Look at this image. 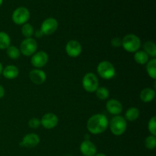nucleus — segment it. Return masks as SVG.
<instances>
[{"label": "nucleus", "mask_w": 156, "mask_h": 156, "mask_svg": "<svg viewBox=\"0 0 156 156\" xmlns=\"http://www.w3.org/2000/svg\"><path fill=\"white\" fill-rule=\"evenodd\" d=\"M140 114V110L136 107H131V108H128L127 111L125 113L124 118L126 119V121H135L139 118Z\"/></svg>", "instance_id": "18"}, {"label": "nucleus", "mask_w": 156, "mask_h": 156, "mask_svg": "<svg viewBox=\"0 0 156 156\" xmlns=\"http://www.w3.org/2000/svg\"><path fill=\"white\" fill-rule=\"evenodd\" d=\"M96 96L100 100H106L109 98L110 91L105 87H98L95 91Z\"/></svg>", "instance_id": "25"}, {"label": "nucleus", "mask_w": 156, "mask_h": 156, "mask_svg": "<svg viewBox=\"0 0 156 156\" xmlns=\"http://www.w3.org/2000/svg\"><path fill=\"white\" fill-rule=\"evenodd\" d=\"M97 72L100 77L103 79L110 80L113 79L116 75L115 67L109 61L104 60L99 62L97 66Z\"/></svg>", "instance_id": "4"}, {"label": "nucleus", "mask_w": 156, "mask_h": 156, "mask_svg": "<svg viewBox=\"0 0 156 156\" xmlns=\"http://www.w3.org/2000/svg\"><path fill=\"white\" fill-rule=\"evenodd\" d=\"M148 129L151 135L155 136H156V117L155 116H153L152 118L149 120L148 123Z\"/></svg>", "instance_id": "27"}, {"label": "nucleus", "mask_w": 156, "mask_h": 156, "mask_svg": "<svg viewBox=\"0 0 156 156\" xmlns=\"http://www.w3.org/2000/svg\"><path fill=\"white\" fill-rule=\"evenodd\" d=\"M140 99L144 103L151 102L155 97V90L151 88H146L143 89L140 94Z\"/></svg>", "instance_id": "17"}, {"label": "nucleus", "mask_w": 156, "mask_h": 156, "mask_svg": "<svg viewBox=\"0 0 156 156\" xmlns=\"http://www.w3.org/2000/svg\"><path fill=\"white\" fill-rule=\"evenodd\" d=\"M48 60L49 56L46 52L38 51L32 55L30 62L35 69H41L45 66Z\"/></svg>", "instance_id": "9"}, {"label": "nucleus", "mask_w": 156, "mask_h": 156, "mask_svg": "<svg viewBox=\"0 0 156 156\" xmlns=\"http://www.w3.org/2000/svg\"><path fill=\"white\" fill-rule=\"evenodd\" d=\"M34 34L35 35V37H36L37 38H41V37H43V36H44V33H43L42 30H41V29H38V30H37L34 33Z\"/></svg>", "instance_id": "30"}, {"label": "nucleus", "mask_w": 156, "mask_h": 156, "mask_svg": "<svg viewBox=\"0 0 156 156\" xmlns=\"http://www.w3.org/2000/svg\"><path fill=\"white\" fill-rule=\"evenodd\" d=\"M10 45V36L5 32L0 31V50H6Z\"/></svg>", "instance_id": "22"}, {"label": "nucleus", "mask_w": 156, "mask_h": 156, "mask_svg": "<svg viewBox=\"0 0 156 156\" xmlns=\"http://www.w3.org/2000/svg\"><path fill=\"white\" fill-rule=\"evenodd\" d=\"M80 152L83 156H94L97 154V148L91 140H84L80 145Z\"/></svg>", "instance_id": "15"}, {"label": "nucleus", "mask_w": 156, "mask_h": 156, "mask_svg": "<svg viewBox=\"0 0 156 156\" xmlns=\"http://www.w3.org/2000/svg\"><path fill=\"white\" fill-rule=\"evenodd\" d=\"M2 74L6 79L12 80L18 77L19 74V69L15 65H8L5 68H3Z\"/></svg>", "instance_id": "16"}, {"label": "nucleus", "mask_w": 156, "mask_h": 156, "mask_svg": "<svg viewBox=\"0 0 156 156\" xmlns=\"http://www.w3.org/2000/svg\"><path fill=\"white\" fill-rule=\"evenodd\" d=\"M66 156H71V155H66Z\"/></svg>", "instance_id": "35"}, {"label": "nucleus", "mask_w": 156, "mask_h": 156, "mask_svg": "<svg viewBox=\"0 0 156 156\" xmlns=\"http://www.w3.org/2000/svg\"><path fill=\"white\" fill-rule=\"evenodd\" d=\"M106 110L112 115H120L123 111V105L117 99H110L106 103Z\"/></svg>", "instance_id": "14"}, {"label": "nucleus", "mask_w": 156, "mask_h": 156, "mask_svg": "<svg viewBox=\"0 0 156 156\" xmlns=\"http://www.w3.org/2000/svg\"><path fill=\"white\" fill-rule=\"evenodd\" d=\"M82 87L84 89L89 93L95 92L99 87V81L96 75L93 73H88L82 79Z\"/></svg>", "instance_id": "6"}, {"label": "nucleus", "mask_w": 156, "mask_h": 156, "mask_svg": "<svg viewBox=\"0 0 156 156\" xmlns=\"http://www.w3.org/2000/svg\"><path fill=\"white\" fill-rule=\"evenodd\" d=\"M65 50L69 56L76 58L80 56L82 51V47L79 41L76 40H71L66 44Z\"/></svg>", "instance_id": "10"}, {"label": "nucleus", "mask_w": 156, "mask_h": 156, "mask_svg": "<svg viewBox=\"0 0 156 156\" xmlns=\"http://www.w3.org/2000/svg\"><path fill=\"white\" fill-rule=\"evenodd\" d=\"M41 125V120L37 117H33L28 121V126L31 129H37Z\"/></svg>", "instance_id": "28"}, {"label": "nucleus", "mask_w": 156, "mask_h": 156, "mask_svg": "<svg viewBox=\"0 0 156 156\" xmlns=\"http://www.w3.org/2000/svg\"><path fill=\"white\" fill-rule=\"evenodd\" d=\"M146 72L151 79L155 80L156 79V59L152 58L146 63Z\"/></svg>", "instance_id": "20"}, {"label": "nucleus", "mask_w": 156, "mask_h": 156, "mask_svg": "<svg viewBox=\"0 0 156 156\" xmlns=\"http://www.w3.org/2000/svg\"><path fill=\"white\" fill-rule=\"evenodd\" d=\"M30 11L28 9L24 6L17 8L15 9L12 15V21L17 25H23L25 23H27L30 19Z\"/></svg>", "instance_id": "5"}, {"label": "nucleus", "mask_w": 156, "mask_h": 156, "mask_svg": "<svg viewBox=\"0 0 156 156\" xmlns=\"http://www.w3.org/2000/svg\"><path fill=\"white\" fill-rule=\"evenodd\" d=\"M111 46L115 48L122 46V39L120 37H114L111 40Z\"/></svg>", "instance_id": "29"}, {"label": "nucleus", "mask_w": 156, "mask_h": 156, "mask_svg": "<svg viewBox=\"0 0 156 156\" xmlns=\"http://www.w3.org/2000/svg\"><path fill=\"white\" fill-rule=\"evenodd\" d=\"M34 29L31 24L29 23H25L24 24H23L22 27H21V34L24 37H31L34 35Z\"/></svg>", "instance_id": "24"}, {"label": "nucleus", "mask_w": 156, "mask_h": 156, "mask_svg": "<svg viewBox=\"0 0 156 156\" xmlns=\"http://www.w3.org/2000/svg\"><path fill=\"white\" fill-rule=\"evenodd\" d=\"M122 47L128 53H136L141 47V41L134 34H129L122 39Z\"/></svg>", "instance_id": "3"}, {"label": "nucleus", "mask_w": 156, "mask_h": 156, "mask_svg": "<svg viewBox=\"0 0 156 156\" xmlns=\"http://www.w3.org/2000/svg\"><path fill=\"white\" fill-rule=\"evenodd\" d=\"M134 60L140 65H146L149 60V56L143 50H138L134 53Z\"/></svg>", "instance_id": "19"}, {"label": "nucleus", "mask_w": 156, "mask_h": 156, "mask_svg": "<svg viewBox=\"0 0 156 156\" xmlns=\"http://www.w3.org/2000/svg\"><path fill=\"white\" fill-rule=\"evenodd\" d=\"M5 88L2 85H0V99L2 98L5 95Z\"/></svg>", "instance_id": "31"}, {"label": "nucleus", "mask_w": 156, "mask_h": 156, "mask_svg": "<svg viewBox=\"0 0 156 156\" xmlns=\"http://www.w3.org/2000/svg\"><path fill=\"white\" fill-rule=\"evenodd\" d=\"M59 123V118L53 113H47L42 117L41 124L47 129H52L56 127Z\"/></svg>", "instance_id": "11"}, {"label": "nucleus", "mask_w": 156, "mask_h": 156, "mask_svg": "<svg viewBox=\"0 0 156 156\" xmlns=\"http://www.w3.org/2000/svg\"><path fill=\"white\" fill-rule=\"evenodd\" d=\"M108 126L113 135L120 136L126 132L127 128V121L124 117L120 115L114 116L108 123Z\"/></svg>", "instance_id": "2"}, {"label": "nucleus", "mask_w": 156, "mask_h": 156, "mask_svg": "<svg viewBox=\"0 0 156 156\" xmlns=\"http://www.w3.org/2000/svg\"><path fill=\"white\" fill-rule=\"evenodd\" d=\"M37 49V44L34 38H25L20 44L19 50L21 54L25 56H31L34 54Z\"/></svg>", "instance_id": "7"}, {"label": "nucleus", "mask_w": 156, "mask_h": 156, "mask_svg": "<svg viewBox=\"0 0 156 156\" xmlns=\"http://www.w3.org/2000/svg\"><path fill=\"white\" fill-rule=\"evenodd\" d=\"M40 141L41 140H40L39 136L36 133H31L27 134L23 137L22 140L20 143V146L24 148L31 149V148L36 147L40 143Z\"/></svg>", "instance_id": "12"}, {"label": "nucleus", "mask_w": 156, "mask_h": 156, "mask_svg": "<svg viewBox=\"0 0 156 156\" xmlns=\"http://www.w3.org/2000/svg\"><path fill=\"white\" fill-rule=\"evenodd\" d=\"M143 51L147 53L149 57H156V45L153 41H146L143 45Z\"/></svg>", "instance_id": "21"}, {"label": "nucleus", "mask_w": 156, "mask_h": 156, "mask_svg": "<svg viewBox=\"0 0 156 156\" xmlns=\"http://www.w3.org/2000/svg\"><path fill=\"white\" fill-rule=\"evenodd\" d=\"M2 69H3V66L2 65L1 62H0V76H1L2 73Z\"/></svg>", "instance_id": "32"}, {"label": "nucleus", "mask_w": 156, "mask_h": 156, "mask_svg": "<svg viewBox=\"0 0 156 156\" xmlns=\"http://www.w3.org/2000/svg\"><path fill=\"white\" fill-rule=\"evenodd\" d=\"M6 53H7V56L12 59H18L20 55H21V52H20L19 49L15 47V46L12 45H10L6 49Z\"/></svg>", "instance_id": "23"}, {"label": "nucleus", "mask_w": 156, "mask_h": 156, "mask_svg": "<svg viewBox=\"0 0 156 156\" xmlns=\"http://www.w3.org/2000/svg\"><path fill=\"white\" fill-rule=\"evenodd\" d=\"M108 123L109 121L105 114H96L91 116L87 121V129L90 133L99 135L108 129Z\"/></svg>", "instance_id": "1"}, {"label": "nucleus", "mask_w": 156, "mask_h": 156, "mask_svg": "<svg viewBox=\"0 0 156 156\" xmlns=\"http://www.w3.org/2000/svg\"><path fill=\"white\" fill-rule=\"evenodd\" d=\"M2 3H3V0H0V6L2 5Z\"/></svg>", "instance_id": "34"}, {"label": "nucleus", "mask_w": 156, "mask_h": 156, "mask_svg": "<svg viewBox=\"0 0 156 156\" xmlns=\"http://www.w3.org/2000/svg\"><path fill=\"white\" fill-rule=\"evenodd\" d=\"M94 156H107V155L104 153H98V154H96Z\"/></svg>", "instance_id": "33"}, {"label": "nucleus", "mask_w": 156, "mask_h": 156, "mask_svg": "<svg viewBox=\"0 0 156 156\" xmlns=\"http://www.w3.org/2000/svg\"><path fill=\"white\" fill-rule=\"evenodd\" d=\"M29 78L34 85H40L45 82L47 79V75L45 72L41 69H34L29 73Z\"/></svg>", "instance_id": "13"}, {"label": "nucleus", "mask_w": 156, "mask_h": 156, "mask_svg": "<svg viewBox=\"0 0 156 156\" xmlns=\"http://www.w3.org/2000/svg\"><path fill=\"white\" fill-rule=\"evenodd\" d=\"M145 146L149 150H153L156 147V136L150 135L145 140Z\"/></svg>", "instance_id": "26"}, {"label": "nucleus", "mask_w": 156, "mask_h": 156, "mask_svg": "<svg viewBox=\"0 0 156 156\" xmlns=\"http://www.w3.org/2000/svg\"><path fill=\"white\" fill-rule=\"evenodd\" d=\"M58 21L54 18H47L42 22L41 26V30L44 35L50 36L56 32L58 28Z\"/></svg>", "instance_id": "8"}]
</instances>
